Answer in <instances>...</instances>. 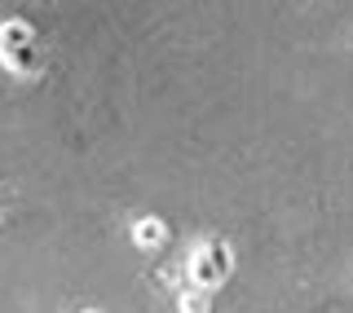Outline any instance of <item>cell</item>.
<instances>
[{
    "label": "cell",
    "instance_id": "6da1fadb",
    "mask_svg": "<svg viewBox=\"0 0 353 313\" xmlns=\"http://www.w3.org/2000/svg\"><path fill=\"white\" fill-rule=\"evenodd\" d=\"M234 274V252H230V243H199V248L190 252V261H185V278H190V287L194 292H208L212 296L225 278Z\"/></svg>",
    "mask_w": 353,
    "mask_h": 313
},
{
    "label": "cell",
    "instance_id": "5b68a950",
    "mask_svg": "<svg viewBox=\"0 0 353 313\" xmlns=\"http://www.w3.org/2000/svg\"><path fill=\"white\" fill-rule=\"evenodd\" d=\"M84 313H97V309H84Z\"/></svg>",
    "mask_w": 353,
    "mask_h": 313
},
{
    "label": "cell",
    "instance_id": "7a4b0ae2",
    "mask_svg": "<svg viewBox=\"0 0 353 313\" xmlns=\"http://www.w3.org/2000/svg\"><path fill=\"white\" fill-rule=\"evenodd\" d=\"M31 44H36V27H31L27 18L0 22V58H9V53H18V49H31Z\"/></svg>",
    "mask_w": 353,
    "mask_h": 313
},
{
    "label": "cell",
    "instance_id": "3957f363",
    "mask_svg": "<svg viewBox=\"0 0 353 313\" xmlns=\"http://www.w3.org/2000/svg\"><path fill=\"white\" fill-rule=\"evenodd\" d=\"M132 243H137V248H146V252L163 248V243H168V225H163L159 216H141L137 225H132Z\"/></svg>",
    "mask_w": 353,
    "mask_h": 313
},
{
    "label": "cell",
    "instance_id": "277c9868",
    "mask_svg": "<svg viewBox=\"0 0 353 313\" xmlns=\"http://www.w3.org/2000/svg\"><path fill=\"white\" fill-rule=\"evenodd\" d=\"M176 313H212V296H208V292H194V287H190V292L176 296Z\"/></svg>",
    "mask_w": 353,
    "mask_h": 313
}]
</instances>
